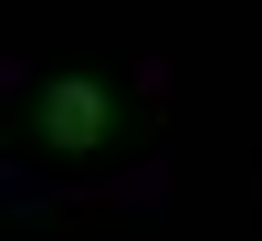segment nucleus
<instances>
[{
  "mask_svg": "<svg viewBox=\"0 0 262 241\" xmlns=\"http://www.w3.org/2000/svg\"><path fill=\"white\" fill-rule=\"evenodd\" d=\"M21 137H32V158L84 168V158H116L126 105H116V84H105V74H53L32 105H21Z\"/></svg>",
  "mask_w": 262,
  "mask_h": 241,
  "instance_id": "f257e3e1",
  "label": "nucleus"
}]
</instances>
